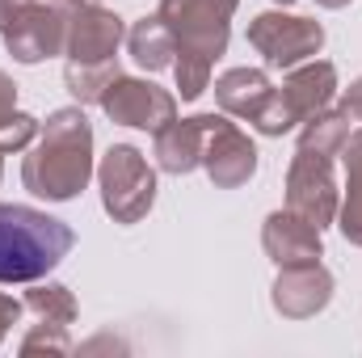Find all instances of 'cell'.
<instances>
[{
	"instance_id": "1",
	"label": "cell",
	"mask_w": 362,
	"mask_h": 358,
	"mask_svg": "<svg viewBox=\"0 0 362 358\" xmlns=\"http://www.w3.org/2000/svg\"><path fill=\"white\" fill-rule=\"evenodd\" d=\"M93 178V127L81 105L55 110L21 161V185L47 202H68L76 198Z\"/></svg>"
},
{
	"instance_id": "2",
	"label": "cell",
	"mask_w": 362,
	"mask_h": 358,
	"mask_svg": "<svg viewBox=\"0 0 362 358\" xmlns=\"http://www.w3.org/2000/svg\"><path fill=\"white\" fill-rule=\"evenodd\" d=\"M72 228L47 211L0 202V282H38L72 249Z\"/></svg>"
},
{
	"instance_id": "3",
	"label": "cell",
	"mask_w": 362,
	"mask_h": 358,
	"mask_svg": "<svg viewBox=\"0 0 362 358\" xmlns=\"http://www.w3.org/2000/svg\"><path fill=\"white\" fill-rule=\"evenodd\" d=\"M97 181H101V202L114 224H139L156 202V173L144 161V152L131 144H114L101 156Z\"/></svg>"
},
{
	"instance_id": "4",
	"label": "cell",
	"mask_w": 362,
	"mask_h": 358,
	"mask_svg": "<svg viewBox=\"0 0 362 358\" xmlns=\"http://www.w3.org/2000/svg\"><path fill=\"white\" fill-rule=\"evenodd\" d=\"M240 0H160L156 17L173 30L181 55H198L215 64L228 51V30L232 13Z\"/></svg>"
},
{
	"instance_id": "5",
	"label": "cell",
	"mask_w": 362,
	"mask_h": 358,
	"mask_svg": "<svg viewBox=\"0 0 362 358\" xmlns=\"http://www.w3.org/2000/svg\"><path fill=\"white\" fill-rule=\"evenodd\" d=\"M249 47L270 68H295L303 59H316V51L325 47V25L291 13H262L249 21Z\"/></svg>"
},
{
	"instance_id": "6",
	"label": "cell",
	"mask_w": 362,
	"mask_h": 358,
	"mask_svg": "<svg viewBox=\"0 0 362 358\" xmlns=\"http://www.w3.org/2000/svg\"><path fill=\"white\" fill-rule=\"evenodd\" d=\"M68 17H72V13H64L59 0H34V4H25V8L0 30L8 55H13L17 64H42V59H51V55H59L64 42H68Z\"/></svg>"
},
{
	"instance_id": "7",
	"label": "cell",
	"mask_w": 362,
	"mask_h": 358,
	"mask_svg": "<svg viewBox=\"0 0 362 358\" xmlns=\"http://www.w3.org/2000/svg\"><path fill=\"white\" fill-rule=\"evenodd\" d=\"M286 211L303 215L316 228H329L337 219V181H333V161L316 152H295L286 169Z\"/></svg>"
},
{
	"instance_id": "8",
	"label": "cell",
	"mask_w": 362,
	"mask_h": 358,
	"mask_svg": "<svg viewBox=\"0 0 362 358\" xmlns=\"http://www.w3.org/2000/svg\"><path fill=\"white\" fill-rule=\"evenodd\" d=\"M101 110L114 122H122V127H139V131H152L156 135L160 127H169L177 118V97L165 93L160 85H152V81L118 76L105 89V97H101Z\"/></svg>"
},
{
	"instance_id": "9",
	"label": "cell",
	"mask_w": 362,
	"mask_h": 358,
	"mask_svg": "<svg viewBox=\"0 0 362 358\" xmlns=\"http://www.w3.org/2000/svg\"><path fill=\"white\" fill-rule=\"evenodd\" d=\"M202 169L219 190H236L257 173V148L236 122L215 114L206 131V148H202Z\"/></svg>"
},
{
	"instance_id": "10",
	"label": "cell",
	"mask_w": 362,
	"mask_h": 358,
	"mask_svg": "<svg viewBox=\"0 0 362 358\" xmlns=\"http://www.w3.org/2000/svg\"><path fill=\"white\" fill-rule=\"evenodd\" d=\"M127 38L122 30V17L101 8V4H81L72 8L68 17V59L72 64H105V59H118V42Z\"/></svg>"
},
{
	"instance_id": "11",
	"label": "cell",
	"mask_w": 362,
	"mask_h": 358,
	"mask_svg": "<svg viewBox=\"0 0 362 358\" xmlns=\"http://www.w3.org/2000/svg\"><path fill=\"white\" fill-rule=\"evenodd\" d=\"M333 299V274L320 266H282L274 278V308L286 321H308Z\"/></svg>"
},
{
	"instance_id": "12",
	"label": "cell",
	"mask_w": 362,
	"mask_h": 358,
	"mask_svg": "<svg viewBox=\"0 0 362 358\" xmlns=\"http://www.w3.org/2000/svg\"><path fill=\"white\" fill-rule=\"evenodd\" d=\"M262 249L270 253V262L282 266H316L325 258V245H320V228L308 224L303 215L295 211H274L262 228Z\"/></svg>"
},
{
	"instance_id": "13",
	"label": "cell",
	"mask_w": 362,
	"mask_h": 358,
	"mask_svg": "<svg viewBox=\"0 0 362 358\" xmlns=\"http://www.w3.org/2000/svg\"><path fill=\"white\" fill-rule=\"evenodd\" d=\"M278 93H282L291 118L295 122H308L312 114H320L333 101V93H337V68L325 64V59H303V64L291 68V76L282 81Z\"/></svg>"
},
{
	"instance_id": "14",
	"label": "cell",
	"mask_w": 362,
	"mask_h": 358,
	"mask_svg": "<svg viewBox=\"0 0 362 358\" xmlns=\"http://www.w3.org/2000/svg\"><path fill=\"white\" fill-rule=\"evenodd\" d=\"M215 114H194V118H173L169 127L156 131V165L165 173H189L202 165V148H206V131H211Z\"/></svg>"
},
{
	"instance_id": "15",
	"label": "cell",
	"mask_w": 362,
	"mask_h": 358,
	"mask_svg": "<svg viewBox=\"0 0 362 358\" xmlns=\"http://www.w3.org/2000/svg\"><path fill=\"white\" fill-rule=\"evenodd\" d=\"M270 97H274V85L262 68H232V72H223V76L215 81V101H219V110H223V114H236V118H245V122H253V118L266 110Z\"/></svg>"
},
{
	"instance_id": "16",
	"label": "cell",
	"mask_w": 362,
	"mask_h": 358,
	"mask_svg": "<svg viewBox=\"0 0 362 358\" xmlns=\"http://www.w3.org/2000/svg\"><path fill=\"white\" fill-rule=\"evenodd\" d=\"M127 47H131L135 64L148 68V72L173 68V55H177V38H173V30H169L160 17H144V21H135L131 34H127Z\"/></svg>"
},
{
	"instance_id": "17",
	"label": "cell",
	"mask_w": 362,
	"mask_h": 358,
	"mask_svg": "<svg viewBox=\"0 0 362 358\" xmlns=\"http://www.w3.org/2000/svg\"><path fill=\"white\" fill-rule=\"evenodd\" d=\"M341 161H346V202H337V228L350 245H362V131L346 139Z\"/></svg>"
},
{
	"instance_id": "18",
	"label": "cell",
	"mask_w": 362,
	"mask_h": 358,
	"mask_svg": "<svg viewBox=\"0 0 362 358\" xmlns=\"http://www.w3.org/2000/svg\"><path fill=\"white\" fill-rule=\"evenodd\" d=\"M346 139H350V118L341 114V110H320V114H312L308 122H303V131H299V148L303 152H316V156H341V148H346Z\"/></svg>"
},
{
	"instance_id": "19",
	"label": "cell",
	"mask_w": 362,
	"mask_h": 358,
	"mask_svg": "<svg viewBox=\"0 0 362 358\" xmlns=\"http://www.w3.org/2000/svg\"><path fill=\"white\" fill-rule=\"evenodd\" d=\"M118 76H122V72H118V59H105V64H72V59H68V68H64V85H68V93H72L81 105H89V101L101 105L105 89H110Z\"/></svg>"
},
{
	"instance_id": "20",
	"label": "cell",
	"mask_w": 362,
	"mask_h": 358,
	"mask_svg": "<svg viewBox=\"0 0 362 358\" xmlns=\"http://www.w3.org/2000/svg\"><path fill=\"white\" fill-rule=\"evenodd\" d=\"M25 308H30L34 316L51 321V325H72V321H76V299H72V291L59 287V282L34 287V291L25 295Z\"/></svg>"
},
{
	"instance_id": "21",
	"label": "cell",
	"mask_w": 362,
	"mask_h": 358,
	"mask_svg": "<svg viewBox=\"0 0 362 358\" xmlns=\"http://www.w3.org/2000/svg\"><path fill=\"white\" fill-rule=\"evenodd\" d=\"M38 350H51V354H72L68 325H51V321H42L38 329H30V333L21 337V354H38Z\"/></svg>"
},
{
	"instance_id": "22",
	"label": "cell",
	"mask_w": 362,
	"mask_h": 358,
	"mask_svg": "<svg viewBox=\"0 0 362 358\" xmlns=\"http://www.w3.org/2000/svg\"><path fill=\"white\" fill-rule=\"evenodd\" d=\"M34 135H38V118L17 110L8 122H0V152H21Z\"/></svg>"
},
{
	"instance_id": "23",
	"label": "cell",
	"mask_w": 362,
	"mask_h": 358,
	"mask_svg": "<svg viewBox=\"0 0 362 358\" xmlns=\"http://www.w3.org/2000/svg\"><path fill=\"white\" fill-rule=\"evenodd\" d=\"M341 114H346L350 122H362V76L346 89V97H341Z\"/></svg>"
},
{
	"instance_id": "24",
	"label": "cell",
	"mask_w": 362,
	"mask_h": 358,
	"mask_svg": "<svg viewBox=\"0 0 362 358\" xmlns=\"http://www.w3.org/2000/svg\"><path fill=\"white\" fill-rule=\"evenodd\" d=\"M17 114V85L0 72V122H8Z\"/></svg>"
},
{
	"instance_id": "25",
	"label": "cell",
	"mask_w": 362,
	"mask_h": 358,
	"mask_svg": "<svg viewBox=\"0 0 362 358\" xmlns=\"http://www.w3.org/2000/svg\"><path fill=\"white\" fill-rule=\"evenodd\" d=\"M17 316H21V304L13 295H0V342L8 333V325H17Z\"/></svg>"
},
{
	"instance_id": "26",
	"label": "cell",
	"mask_w": 362,
	"mask_h": 358,
	"mask_svg": "<svg viewBox=\"0 0 362 358\" xmlns=\"http://www.w3.org/2000/svg\"><path fill=\"white\" fill-rule=\"evenodd\" d=\"M25 4H34V0H0V30H4V25H8Z\"/></svg>"
},
{
	"instance_id": "27",
	"label": "cell",
	"mask_w": 362,
	"mask_h": 358,
	"mask_svg": "<svg viewBox=\"0 0 362 358\" xmlns=\"http://www.w3.org/2000/svg\"><path fill=\"white\" fill-rule=\"evenodd\" d=\"M316 4H320V8H346L350 0H316Z\"/></svg>"
},
{
	"instance_id": "28",
	"label": "cell",
	"mask_w": 362,
	"mask_h": 358,
	"mask_svg": "<svg viewBox=\"0 0 362 358\" xmlns=\"http://www.w3.org/2000/svg\"><path fill=\"white\" fill-rule=\"evenodd\" d=\"M68 4H72V8H81V4H97V0H68Z\"/></svg>"
},
{
	"instance_id": "29",
	"label": "cell",
	"mask_w": 362,
	"mask_h": 358,
	"mask_svg": "<svg viewBox=\"0 0 362 358\" xmlns=\"http://www.w3.org/2000/svg\"><path fill=\"white\" fill-rule=\"evenodd\" d=\"M274 4H282V8H286V4H291V0H274Z\"/></svg>"
},
{
	"instance_id": "30",
	"label": "cell",
	"mask_w": 362,
	"mask_h": 358,
	"mask_svg": "<svg viewBox=\"0 0 362 358\" xmlns=\"http://www.w3.org/2000/svg\"><path fill=\"white\" fill-rule=\"evenodd\" d=\"M0 173H4V152H0Z\"/></svg>"
}]
</instances>
